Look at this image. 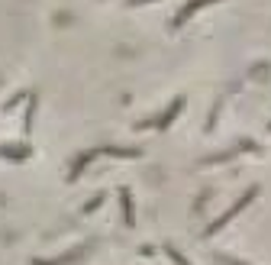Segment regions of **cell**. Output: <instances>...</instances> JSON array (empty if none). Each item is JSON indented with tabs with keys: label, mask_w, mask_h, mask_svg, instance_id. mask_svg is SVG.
Instances as JSON below:
<instances>
[{
	"label": "cell",
	"mask_w": 271,
	"mask_h": 265,
	"mask_svg": "<svg viewBox=\"0 0 271 265\" xmlns=\"http://www.w3.org/2000/svg\"><path fill=\"white\" fill-rule=\"evenodd\" d=\"M207 3H213V0H191V3L184 6V10H181V16H178V23H184L187 16H191L194 10H197V6H207Z\"/></svg>",
	"instance_id": "cell-1"
}]
</instances>
